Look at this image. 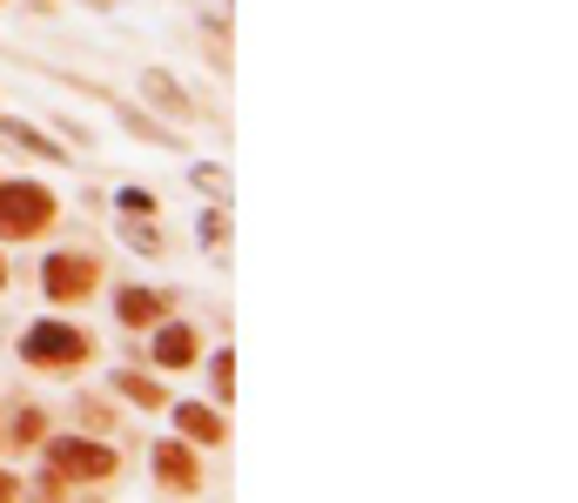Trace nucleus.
I'll list each match as a JSON object with an SVG mask.
<instances>
[{
  "mask_svg": "<svg viewBox=\"0 0 578 503\" xmlns=\"http://www.w3.org/2000/svg\"><path fill=\"white\" fill-rule=\"evenodd\" d=\"M47 215H55V195H47V188H34V182L0 188V236L27 242V236H41V229H47Z\"/></svg>",
  "mask_w": 578,
  "mask_h": 503,
  "instance_id": "obj_1",
  "label": "nucleus"
},
{
  "mask_svg": "<svg viewBox=\"0 0 578 503\" xmlns=\"http://www.w3.org/2000/svg\"><path fill=\"white\" fill-rule=\"evenodd\" d=\"M47 464H55V477H115V450H101V443H47Z\"/></svg>",
  "mask_w": 578,
  "mask_h": 503,
  "instance_id": "obj_3",
  "label": "nucleus"
},
{
  "mask_svg": "<svg viewBox=\"0 0 578 503\" xmlns=\"http://www.w3.org/2000/svg\"><path fill=\"white\" fill-rule=\"evenodd\" d=\"M148 94H155V101H169V107H182V94L169 88V75H148Z\"/></svg>",
  "mask_w": 578,
  "mask_h": 503,
  "instance_id": "obj_11",
  "label": "nucleus"
},
{
  "mask_svg": "<svg viewBox=\"0 0 578 503\" xmlns=\"http://www.w3.org/2000/svg\"><path fill=\"white\" fill-rule=\"evenodd\" d=\"M21 356L27 363H81L88 356V335L68 329V322H41V329L21 335Z\"/></svg>",
  "mask_w": 578,
  "mask_h": 503,
  "instance_id": "obj_2",
  "label": "nucleus"
},
{
  "mask_svg": "<svg viewBox=\"0 0 578 503\" xmlns=\"http://www.w3.org/2000/svg\"><path fill=\"white\" fill-rule=\"evenodd\" d=\"M0 283H8V268H0Z\"/></svg>",
  "mask_w": 578,
  "mask_h": 503,
  "instance_id": "obj_14",
  "label": "nucleus"
},
{
  "mask_svg": "<svg viewBox=\"0 0 578 503\" xmlns=\"http://www.w3.org/2000/svg\"><path fill=\"white\" fill-rule=\"evenodd\" d=\"M128 242H135L141 255H155V249H162V236H155V229H148V221H128Z\"/></svg>",
  "mask_w": 578,
  "mask_h": 503,
  "instance_id": "obj_10",
  "label": "nucleus"
},
{
  "mask_svg": "<svg viewBox=\"0 0 578 503\" xmlns=\"http://www.w3.org/2000/svg\"><path fill=\"white\" fill-rule=\"evenodd\" d=\"M0 496H14V477H8V470H0Z\"/></svg>",
  "mask_w": 578,
  "mask_h": 503,
  "instance_id": "obj_13",
  "label": "nucleus"
},
{
  "mask_svg": "<svg viewBox=\"0 0 578 503\" xmlns=\"http://www.w3.org/2000/svg\"><path fill=\"white\" fill-rule=\"evenodd\" d=\"M155 470H162L169 490H195V457L175 450V443H162V450H155Z\"/></svg>",
  "mask_w": 578,
  "mask_h": 503,
  "instance_id": "obj_5",
  "label": "nucleus"
},
{
  "mask_svg": "<svg viewBox=\"0 0 578 503\" xmlns=\"http://www.w3.org/2000/svg\"><path fill=\"white\" fill-rule=\"evenodd\" d=\"M115 382L128 389V397H135V403H148V410H155V403H162V389H155L148 376H115Z\"/></svg>",
  "mask_w": 578,
  "mask_h": 503,
  "instance_id": "obj_9",
  "label": "nucleus"
},
{
  "mask_svg": "<svg viewBox=\"0 0 578 503\" xmlns=\"http://www.w3.org/2000/svg\"><path fill=\"white\" fill-rule=\"evenodd\" d=\"M175 430H189L195 443H223V423H216V410H202V403H182V410H175Z\"/></svg>",
  "mask_w": 578,
  "mask_h": 503,
  "instance_id": "obj_6",
  "label": "nucleus"
},
{
  "mask_svg": "<svg viewBox=\"0 0 578 503\" xmlns=\"http://www.w3.org/2000/svg\"><path fill=\"white\" fill-rule=\"evenodd\" d=\"M155 356H162L169 369H182V363L195 356V335H189V329H162V335H155Z\"/></svg>",
  "mask_w": 578,
  "mask_h": 503,
  "instance_id": "obj_7",
  "label": "nucleus"
},
{
  "mask_svg": "<svg viewBox=\"0 0 578 503\" xmlns=\"http://www.w3.org/2000/svg\"><path fill=\"white\" fill-rule=\"evenodd\" d=\"M8 436H14V443H27V436H41V416H34V410H27V416H21V423H14V430H8Z\"/></svg>",
  "mask_w": 578,
  "mask_h": 503,
  "instance_id": "obj_12",
  "label": "nucleus"
},
{
  "mask_svg": "<svg viewBox=\"0 0 578 503\" xmlns=\"http://www.w3.org/2000/svg\"><path fill=\"white\" fill-rule=\"evenodd\" d=\"M88 283H94V268L81 262V255H55V262H47V296H88Z\"/></svg>",
  "mask_w": 578,
  "mask_h": 503,
  "instance_id": "obj_4",
  "label": "nucleus"
},
{
  "mask_svg": "<svg viewBox=\"0 0 578 503\" xmlns=\"http://www.w3.org/2000/svg\"><path fill=\"white\" fill-rule=\"evenodd\" d=\"M115 309H122L128 322H155V316H162V302H155L148 289H122V296H115Z\"/></svg>",
  "mask_w": 578,
  "mask_h": 503,
  "instance_id": "obj_8",
  "label": "nucleus"
}]
</instances>
